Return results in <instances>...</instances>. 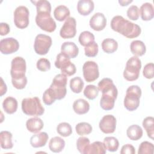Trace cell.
<instances>
[{
  "instance_id": "obj_1",
  "label": "cell",
  "mask_w": 154,
  "mask_h": 154,
  "mask_svg": "<svg viewBox=\"0 0 154 154\" xmlns=\"http://www.w3.org/2000/svg\"><path fill=\"white\" fill-rule=\"evenodd\" d=\"M97 88L102 94L100 100V107L106 111L113 109L117 97L118 90L112 80L109 78H103L99 82Z\"/></svg>"
},
{
  "instance_id": "obj_2",
  "label": "cell",
  "mask_w": 154,
  "mask_h": 154,
  "mask_svg": "<svg viewBox=\"0 0 154 154\" xmlns=\"http://www.w3.org/2000/svg\"><path fill=\"white\" fill-rule=\"evenodd\" d=\"M111 29L128 38L138 37L141 32L139 25L125 19L122 16H115L111 21Z\"/></svg>"
},
{
  "instance_id": "obj_3",
  "label": "cell",
  "mask_w": 154,
  "mask_h": 154,
  "mask_svg": "<svg viewBox=\"0 0 154 154\" xmlns=\"http://www.w3.org/2000/svg\"><path fill=\"white\" fill-rule=\"evenodd\" d=\"M26 69V61L23 58L16 57L12 60L10 75L11 83L16 89H23L27 84V78L25 76Z\"/></svg>"
},
{
  "instance_id": "obj_4",
  "label": "cell",
  "mask_w": 154,
  "mask_h": 154,
  "mask_svg": "<svg viewBox=\"0 0 154 154\" xmlns=\"http://www.w3.org/2000/svg\"><path fill=\"white\" fill-rule=\"evenodd\" d=\"M22 110L29 116H40L43 114L45 108L38 97L25 98L22 101Z\"/></svg>"
},
{
  "instance_id": "obj_5",
  "label": "cell",
  "mask_w": 154,
  "mask_h": 154,
  "mask_svg": "<svg viewBox=\"0 0 154 154\" xmlns=\"http://www.w3.org/2000/svg\"><path fill=\"white\" fill-rule=\"evenodd\" d=\"M141 96V90L137 85H133L129 87L126 92L124 99V106L125 108L133 111L137 109L140 105V99Z\"/></svg>"
},
{
  "instance_id": "obj_6",
  "label": "cell",
  "mask_w": 154,
  "mask_h": 154,
  "mask_svg": "<svg viewBox=\"0 0 154 154\" xmlns=\"http://www.w3.org/2000/svg\"><path fill=\"white\" fill-rule=\"evenodd\" d=\"M67 76L62 73L58 74L54 78L52 82L48 88L55 100H61L65 97L67 93Z\"/></svg>"
},
{
  "instance_id": "obj_7",
  "label": "cell",
  "mask_w": 154,
  "mask_h": 154,
  "mask_svg": "<svg viewBox=\"0 0 154 154\" xmlns=\"http://www.w3.org/2000/svg\"><path fill=\"white\" fill-rule=\"evenodd\" d=\"M141 68V62L140 59L136 56L131 57L126 64L123 72L124 78L128 81L137 80L139 77Z\"/></svg>"
},
{
  "instance_id": "obj_8",
  "label": "cell",
  "mask_w": 154,
  "mask_h": 154,
  "mask_svg": "<svg viewBox=\"0 0 154 154\" xmlns=\"http://www.w3.org/2000/svg\"><path fill=\"white\" fill-rule=\"evenodd\" d=\"M49 11H37L35 23L43 31L48 32H54L57 27L56 23L51 16Z\"/></svg>"
},
{
  "instance_id": "obj_9",
  "label": "cell",
  "mask_w": 154,
  "mask_h": 154,
  "mask_svg": "<svg viewBox=\"0 0 154 154\" xmlns=\"http://www.w3.org/2000/svg\"><path fill=\"white\" fill-rule=\"evenodd\" d=\"M55 66L61 70L62 74L67 76L73 75L76 72L75 65L70 61L69 58L61 52L57 55Z\"/></svg>"
},
{
  "instance_id": "obj_10",
  "label": "cell",
  "mask_w": 154,
  "mask_h": 154,
  "mask_svg": "<svg viewBox=\"0 0 154 154\" xmlns=\"http://www.w3.org/2000/svg\"><path fill=\"white\" fill-rule=\"evenodd\" d=\"M52 43V40L50 36L39 34L35 38L34 43V51L38 55H45L49 52Z\"/></svg>"
},
{
  "instance_id": "obj_11",
  "label": "cell",
  "mask_w": 154,
  "mask_h": 154,
  "mask_svg": "<svg viewBox=\"0 0 154 154\" xmlns=\"http://www.w3.org/2000/svg\"><path fill=\"white\" fill-rule=\"evenodd\" d=\"M29 11L28 8L23 5L17 7L14 11V23L19 29L26 28L29 23Z\"/></svg>"
},
{
  "instance_id": "obj_12",
  "label": "cell",
  "mask_w": 154,
  "mask_h": 154,
  "mask_svg": "<svg viewBox=\"0 0 154 154\" xmlns=\"http://www.w3.org/2000/svg\"><path fill=\"white\" fill-rule=\"evenodd\" d=\"M82 72L84 79L87 82H93L99 76L98 65L93 61H87L83 64Z\"/></svg>"
},
{
  "instance_id": "obj_13",
  "label": "cell",
  "mask_w": 154,
  "mask_h": 154,
  "mask_svg": "<svg viewBox=\"0 0 154 154\" xmlns=\"http://www.w3.org/2000/svg\"><path fill=\"white\" fill-rule=\"evenodd\" d=\"M76 34V22L74 17H69L60 29V35L63 38H71Z\"/></svg>"
},
{
  "instance_id": "obj_14",
  "label": "cell",
  "mask_w": 154,
  "mask_h": 154,
  "mask_svg": "<svg viewBox=\"0 0 154 154\" xmlns=\"http://www.w3.org/2000/svg\"><path fill=\"white\" fill-rule=\"evenodd\" d=\"M19 43L13 37H7L0 41V51L2 54H11L18 51Z\"/></svg>"
},
{
  "instance_id": "obj_15",
  "label": "cell",
  "mask_w": 154,
  "mask_h": 154,
  "mask_svg": "<svg viewBox=\"0 0 154 154\" xmlns=\"http://www.w3.org/2000/svg\"><path fill=\"white\" fill-rule=\"evenodd\" d=\"M116 117L111 114H108L102 118L99 122V126L104 134H112L116 131Z\"/></svg>"
},
{
  "instance_id": "obj_16",
  "label": "cell",
  "mask_w": 154,
  "mask_h": 154,
  "mask_svg": "<svg viewBox=\"0 0 154 154\" xmlns=\"http://www.w3.org/2000/svg\"><path fill=\"white\" fill-rule=\"evenodd\" d=\"M90 26L94 31H100L103 30L106 25V19L102 13H96L90 18Z\"/></svg>"
},
{
  "instance_id": "obj_17",
  "label": "cell",
  "mask_w": 154,
  "mask_h": 154,
  "mask_svg": "<svg viewBox=\"0 0 154 154\" xmlns=\"http://www.w3.org/2000/svg\"><path fill=\"white\" fill-rule=\"evenodd\" d=\"M61 52L68 58H75L79 53V49L76 45L72 42H64L61 46Z\"/></svg>"
},
{
  "instance_id": "obj_18",
  "label": "cell",
  "mask_w": 154,
  "mask_h": 154,
  "mask_svg": "<svg viewBox=\"0 0 154 154\" xmlns=\"http://www.w3.org/2000/svg\"><path fill=\"white\" fill-rule=\"evenodd\" d=\"M49 136L46 132H42L36 133L30 138V144L34 148L45 146L48 140Z\"/></svg>"
},
{
  "instance_id": "obj_19",
  "label": "cell",
  "mask_w": 154,
  "mask_h": 154,
  "mask_svg": "<svg viewBox=\"0 0 154 154\" xmlns=\"http://www.w3.org/2000/svg\"><path fill=\"white\" fill-rule=\"evenodd\" d=\"M94 8V4L91 0H79L77 4V10L82 16L90 14Z\"/></svg>"
},
{
  "instance_id": "obj_20",
  "label": "cell",
  "mask_w": 154,
  "mask_h": 154,
  "mask_svg": "<svg viewBox=\"0 0 154 154\" xmlns=\"http://www.w3.org/2000/svg\"><path fill=\"white\" fill-rule=\"evenodd\" d=\"M44 123L43 120L37 117L29 119L26 122L27 129L32 133H38L43 128Z\"/></svg>"
},
{
  "instance_id": "obj_21",
  "label": "cell",
  "mask_w": 154,
  "mask_h": 154,
  "mask_svg": "<svg viewBox=\"0 0 154 154\" xmlns=\"http://www.w3.org/2000/svg\"><path fill=\"white\" fill-rule=\"evenodd\" d=\"M139 11L143 20L149 21L153 18L154 10L153 5L151 3L145 2L143 4Z\"/></svg>"
},
{
  "instance_id": "obj_22",
  "label": "cell",
  "mask_w": 154,
  "mask_h": 154,
  "mask_svg": "<svg viewBox=\"0 0 154 154\" xmlns=\"http://www.w3.org/2000/svg\"><path fill=\"white\" fill-rule=\"evenodd\" d=\"M73 109L75 112L77 114H85L88 112L90 109V104L84 99H78L74 101L73 103Z\"/></svg>"
},
{
  "instance_id": "obj_23",
  "label": "cell",
  "mask_w": 154,
  "mask_h": 154,
  "mask_svg": "<svg viewBox=\"0 0 154 154\" xmlns=\"http://www.w3.org/2000/svg\"><path fill=\"white\" fill-rule=\"evenodd\" d=\"M17 106L18 103L16 99L11 96L7 97L2 102L3 109L4 111L8 114L14 113L17 111Z\"/></svg>"
},
{
  "instance_id": "obj_24",
  "label": "cell",
  "mask_w": 154,
  "mask_h": 154,
  "mask_svg": "<svg viewBox=\"0 0 154 154\" xmlns=\"http://www.w3.org/2000/svg\"><path fill=\"white\" fill-rule=\"evenodd\" d=\"M130 49L132 54L136 57L143 56L146 51V47L144 43L139 40H135L131 42Z\"/></svg>"
},
{
  "instance_id": "obj_25",
  "label": "cell",
  "mask_w": 154,
  "mask_h": 154,
  "mask_svg": "<svg viewBox=\"0 0 154 154\" xmlns=\"http://www.w3.org/2000/svg\"><path fill=\"white\" fill-rule=\"evenodd\" d=\"M64 140L60 137H54L52 138L49 143V148L51 151L54 153L61 152L65 147Z\"/></svg>"
},
{
  "instance_id": "obj_26",
  "label": "cell",
  "mask_w": 154,
  "mask_h": 154,
  "mask_svg": "<svg viewBox=\"0 0 154 154\" xmlns=\"http://www.w3.org/2000/svg\"><path fill=\"white\" fill-rule=\"evenodd\" d=\"M143 134V129L138 125H131L126 130V135L128 137L133 141L140 140L142 137Z\"/></svg>"
},
{
  "instance_id": "obj_27",
  "label": "cell",
  "mask_w": 154,
  "mask_h": 154,
  "mask_svg": "<svg viewBox=\"0 0 154 154\" xmlns=\"http://www.w3.org/2000/svg\"><path fill=\"white\" fill-rule=\"evenodd\" d=\"M12 137V134L9 131H2L0 132V144L1 148L4 149H11L13 148Z\"/></svg>"
},
{
  "instance_id": "obj_28",
  "label": "cell",
  "mask_w": 154,
  "mask_h": 154,
  "mask_svg": "<svg viewBox=\"0 0 154 154\" xmlns=\"http://www.w3.org/2000/svg\"><path fill=\"white\" fill-rule=\"evenodd\" d=\"M70 14L69 9L64 5L57 6L54 11V16L56 20L60 22L66 20Z\"/></svg>"
},
{
  "instance_id": "obj_29",
  "label": "cell",
  "mask_w": 154,
  "mask_h": 154,
  "mask_svg": "<svg viewBox=\"0 0 154 154\" xmlns=\"http://www.w3.org/2000/svg\"><path fill=\"white\" fill-rule=\"evenodd\" d=\"M101 46L105 52L106 54H112L117 50L118 43L113 38H107L102 41Z\"/></svg>"
},
{
  "instance_id": "obj_30",
  "label": "cell",
  "mask_w": 154,
  "mask_h": 154,
  "mask_svg": "<svg viewBox=\"0 0 154 154\" xmlns=\"http://www.w3.org/2000/svg\"><path fill=\"white\" fill-rule=\"evenodd\" d=\"M143 126L146 130L147 136L153 140L154 135V119L153 117L149 116L146 117L143 122Z\"/></svg>"
},
{
  "instance_id": "obj_31",
  "label": "cell",
  "mask_w": 154,
  "mask_h": 154,
  "mask_svg": "<svg viewBox=\"0 0 154 154\" xmlns=\"http://www.w3.org/2000/svg\"><path fill=\"white\" fill-rule=\"evenodd\" d=\"M103 143L106 148L109 152H116L119 147L118 140L114 137H106L104 138Z\"/></svg>"
},
{
  "instance_id": "obj_32",
  "label": "cell",
  "mask_w": 154,
  "mask_h": 154,
  "mask_svg": "<svg viewBox=\"0 0 154 154\" xmlns=\"http://www.w3.org/2000/svg\"><path fill=\"white\" fill-rule=\"evenodd\" d=\"M106 149L103 143L100 141H94L92 144H90L87 150V154H105L106 153Z\"/></svg>"
},
{
  "instance_id": "obj_33",
  "label": "cell",
  "mask_w": 154,
  "mask_h": 154,
  "mask_svg": "<svg viewBox=\"0 0 154 154\" xmlns=\"http://www.w3.org/2000/svg\"><path fill=\"white\" fill-rule=\"evenodd\" d=\"M84 83L79 76H76L72 78L70 81V88L75 93H79L82 91Z\"/></svg>"
},
{
  "instance_id": "obj_34",
  "label": "cell",
  "mask_w": 154,
  "mask_h": 154,
  "mask_svg": "<svg viewBox=\"0 0 154 154\" xmlns=\"http://www.w3.org/2000/svg\"><path fill=\"white\" fill-rule=\"evenodd\" d=\"M76 132L78 135L83 136L90 134L93 130L91 125L87 122H81L78 123L75 126Z\"/></svg>"
},
{
  "instance_id": "obj_35",
  "label": "cell",
  "mask_w": 154,
  "mask_h": 154,
  "mask_svg": "<svg viewBox=\"0 0 154 154\" xmlns=\"http://www.w3.org/2000/svg\"><path fill=\"white\" fill-rule=\"evenodd\" d=\"M94 35L93 34L88 31L82 32L79 36V42L81 45L84 47L94 42Z\"/></svg>"
},
{
  "instance_id": "obj_36",
  "label": "cell",
  "mask_w": 154,
  "mask_h": 154,
  "mask_svg": "<svg viewBox=\"0 0 154 154\" xmlns=\"http://www.w3.org/2000/svg\"><path fill=\"white\" fill-rule=\"evenodd\" d=\"M57 131L61 136L67 137L72 134V128L69 123L62 122L59 123L57 126Z\"/></svg>"
},
{
  "instance_id": "obj_37",
  "label": "cell",
  "mask_w": 154,
  "mask_h": 154,
  "mask_svg": "<svg viewBox=\"0 0 154 154\" xmlns=\"http://www.w3.org/2000/svg\"><path fill=\"white\" fill-rule=\"evenodd\" d=\"M89 138L84 137H81L76 141V147L78 150L82 154H87L88 148L90 146Z\"/></svg>"
},
{
  "instance_id": "obj_38",
  "label": "cell",
  "mask_w": 154,
  "mask_h": 154,
  "mask_svg": "<svg viewBox=\"0 0 154 154\" xmlns=\"http://www.w3.org/2000/svg\"><path fill=\"white\" fill-rule=\"evenodd\" d=\"M99 90L94 85H88L84 90V95L89 100H93L99 94Z\"/></svg>"
},
{
  "instance_id": "obj_39",
  "label": "cell",
  "mask_w": 154,
  "mask_h": 154,
  "mask_svg": "<svg viewBox=\"0 0 154 154\" xmlns=\"http://www.w3.org/2000/svg\"><path fill=\"white\" fill-rule=\"evenodd\" d=\"M154 146L152 143L145 141L142 142L138 147V154H153Z\"/></svg>"
},
{
  "instance_id": "obj_40",
  "label": "cell",
  "mask_w": 154,
  "mask_h": 154,
  "mask_svg": "<svg viewBox=\"0 0 154 154\" xmlns=\"http://www.w3.org/2000/svg\"><path fill=\"white\" fill-rule=\"evenodd\" d=\"M85 55L88 57H94L97 55L99 46L96 42H93L84 48Z\"/></svg>"
},
{
  "instance_id": "obj_41",
  "label": "cell",
  "mask_w": 154,
  "mask_h": 154,
  "mask_svg": "<svg viewBox=\"0 0 154 154\" xmlns=\"http://www.w3.org/2000/svg\"><path fill=\"white\" fill-rule=\"evenodd\" d=\"M36 6L37 11H51V3L46 0H39L37 1H31Z\"/></svg>"
},
{
  "instance_id": "obj_42",
  "label": "cell",
  "mask_w": 154,
  "mask_h": 154,
  "mask_svg": "<svg viewBox=\"0 0 154 154\" xmlns=\"http://www.w3.org/2000/svg\"><path fill=\"white\" fill-rule=\"evenodd\" d=\"M37 68L42 72H46L51 69V63L49 60L42 58L37 61Z\"/></svg>"
},
{
  "instance_id": "obj_43",
  "label": "cell",
  "mask_w": 154,
  "mask_h": 154,
  "mask_svg": "<svg viewBox=\"0 0 154 154\" xmlns=\"http://www.w3.org/2000/svg\"><path fill=\"white\" fill-rule=\"evenodd\" d=\"M126 13L128 18L132 20H138L140 16L139 8L137 5H135L130 6L127 10Z\"/></svg>"
},
{
  "instance_id": "obj_44",
  "label": "cell",
  "mask_w": 154,
  "mask_h": 154,
  "mask_svg": "<svg viewBox=\"0 0 154 154\" xmlns=\"http://www.w3.org/2000/svg\"><path fill=\"white\" fill-rule=\"evenodd\" d=\"M153 63H149L145 65L143 70V76L147 79H152L153 78Z\"/></svg>"
},
{
  "instance_id": "obj_45",
  "label": "cell",
  "mask_w": 154,
  "mask_h": 154,
  "mask_svg": "<svg viewBox=\"0 0 154 154\" xmlns=\"http://www.w3.org/2000/svg\"><path fill=\"white\" fill-rule=\"evenodd\" d=\"M43 101L46 105H51L55 101V98L49 91V88L46 89L43 94Z\"/></svg>"
},
{
  "instance_id": "obj_46",
  "label": "cell",
  "mask_w": 154,
  "mask_h": 154,
  "mask_svg": "<svg viewBox=\"0 0 154 154\" xmlns=\"http://www.w3.org/2000/svg\"><path fill=\"white\" fill-rule=\"evenodd\" d=\"M121 154H135V147L131 144H126L122 147L120 150Z\"/></svg>"
},
{
  "instance_id": "obj_47",
  "label": "cell",
  "mask_w": 154,
  "mask_h": 154,
  "mask_svg": "<svg viewBox=\"0 0 154 154\" xmlns=\"http://www.w3.org/2000/svg\"><path fill=\"white\" fill-rule=\"evenodd\" d=\"M10 28L8 23L1 22L0 23V34L1 35H5L10 32Z\"/></svg>"
},
{
  "instance_id": "obj_48",
  "label": "cell",
  "mask_w": 154,
  "mask_h": 154,
  "mask_svg": "<svg viewBox=\"0 0 154 154\" xmlns=\"http://www.w3.org/2000/svg\"><path fill=\"white\" fill-rule=\"evenodd\" d=\"M0 86H1L0 87V95H1V96H2L4 94H5L6 93L7 87L2 78H1V85Z\"/></svg>"
},
{
  "instance_id": "obj_49",
  "label": "cell",
  "mask_w": 154,
  "mask_h": 154,
  "mask_svg": "<svg viewBox=\"0 0 154 154\" xmlns=\"http://www.w3.org/2000/svg\"><path fill=\"white\" fill-rule=\"evenodd\" d=\"M132 2H133L132 0H125H125H119V3L120 4V5L123 7L127 6Z\"/></svg>"
}]
</instances>
